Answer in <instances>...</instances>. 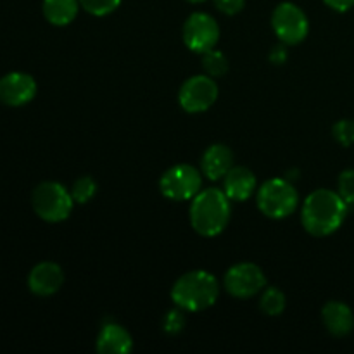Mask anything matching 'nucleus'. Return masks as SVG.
Here are the masks:
<instances>
[{"label":"nucleus","mask_w":354,"mask_h":354,"mask_svg":"<svg viewBox=\"0 0 354 354\" xmlns=\"http://www.w3.org/2000/svg\"><path fill=\"white\" fill-rule=\"evenodd\" d=\"M348 214V204L328 189H318L306 197L301 211V221L308 234L315 237H327L337 232Z\"/></svg>","instance_id":"1"},{"label":"nucleus","mask_w":354,"mask_h":354,"mask_svg":"<svg viewBox=\"0 0 354 354\" xmlns=\"http://www.w3.org/2000/svg\"><path fill=\"white\" fill-rule=\"evenodd\" d=\"M230 221V199L220 189L201 190L192 199L190 223L203 237H216Z\"/></svg>","instance_id":"2"},{"label":"nucleus","mask_w":354,"mask_h":354,"mask_svg":"<svg viewBox=\"0 0 354 354\" xmlns=\"http://www.w3.org/2000/svg\"><path fill=\"white\" fill-rule=\"evenodd\" d=\"M220 294L216 277L204 270H194L180 277L171 289V299L180 310L197 313L213 306Z\"/></svg>","instance_id":"3"},{"label":"nucleus","mask_w":354,"mask_h":354,"mask_svg":"<svg viewBox=\"0 0 354 354\" xmlns=\"http://www.w3.org/2000/svg\"><path fill=\"white\" fill-rule=\"evenodd\" d=\"M31 204L38 216L48 223H59L69 218L73 211L71 192L59 182H44L33 190Z\"/></svg>","instance_id":"4"},{"label":"nucleus","mask_w":354,"mask_h":354,"mask_svg":"<svg viewBox=\"0 0 354 354\" xmlns=\"http://www.w3.org/2000/svg\"><path fill=\"white\" fill-rule=\"evenodd\" d=\"M299 204L297 190L283 178H272L258 190V207L272 220H283L296 211Z\"/></svg>","instance_id":"5"},{"label":"nucleus","mask_w":354,"mask_h":354,"mask_svg":"<svg viewBox=\"0 0 354 354\" xmlns=\"http://www.w3.org/2000/svg\"><path fill=\"white\" fill-rule=\"evenodd\" d=\"M159 190L171 201H190L203 190V175L190 165L171 166L162 173Z\"/></svg>","instance_id":"6"},{"label":"nucleus","mask_w":354,"mask_h":354,"mask_svg":"<svg viewBox=\"0 0 354 354\" xmlns=\"http://www.w3.org/2000/svg\"><path fill=\"white\" fill-rule=\"evenodd\" d=\"M272 26L277 37L286 45H297L308 37L310 23L299 6L292 2H282L275 7L272 16Z\"/></svg>","instance_id":"7"},{"label":"nucleus","mask_w":354,"mask_h":354,"mask_svg":"<svg viewBox=\"0 0 354 354\" xmlns=\"http://www.w3.org/2000/svg\"><path fill=\"white\" fill-rule=\"evenodd\" d=\"M223 283L230 296L237 299H249L265 289L266 277L254 263H239L228 268Z\"/></svg>","instance_id":"8"},{"label":"nucleus","mask_w":354,"mask_h":354,"mask_svg":"<svg viewBox=\"0 0 354 354\" xmlns=\"http://www.w3.org/2000/svg\"><path fill=\"white\" fill-rule=\"evenodd\" d=\"M220 40V26L216 19L206 12H194L183 24V41L197 54L211 50Z\"/></svg>","instance_id":"9"},{"label":"nucleus","mask_w":354,"mask_h":354,"mask_svg":"<svg viewBox=\"0 0 354 354\" xmlns=\"http://www.w3.org/2000/svg\"><path fill=\"white\" fill-rule=\"evenodd\" d=\"M218 99V85L209 75H197L185 80L180 88V106L187 113H204Z\"/></svg>","instance_id":"10"},{"label":"nucleus","mask_w":354,"mask_h":354,"mask_svg":"<svg viewBox=\"0 0 354 354\" xmlns=\"http://www.w3.org/2000/svg\"><path fill=\"white\" fill-rule=\"evenodd\" d=\"M37 95V82L26 73L14 71L0 78V102L10 107H19L33 100Z\"/></svg>","instance_id":"11"},{"label":"nucleus","mask_w":354,"mask_h":354,"mask_svg":"<svg viewBox=\"0 0 354 354\" xmlns=\"http://www.w3.org/2000/svg\"><path fill=\"white\" fill-rule=\"evenodd\" d=\"M64 283V272L57 263H38L28 275V287L35 296L47 297L57 292Z\"/></svg>","instance_id":"12"},{"label":"nucleus","mask_w":354,"mask_h":354,"mask_svg":"<svg viewBox=\"0 0 354 354\" xmlns=\"http://www.w3.org/2000/svg\"><path fill=\"white\" fill-rule=\"evenodd\" d=\"M256 185L258 182L251 169H248L245 166H232L230 171L225 175L223 192L230 201L242 203L254 194Z\"/></svg>","instance_id":"13"},{"label":"nucleus","mask_w":354,"mask_h":354,"mask_svg":"<svg viewBox=\"0 0 354 354\" xmlns=\"http://www.w3.org/2000/svg\"><path fill=\"white\" fill-rule=\"evenodd\" d=\"M325 328L335 337H344L354 328V315L348 304L341 301H328L322 310Z\"/></svg>","instance_id":"14"},{"label":"nucleus","mask_w":354,"mask_h":354,"mask_svg":"<svg viewBox=\"0 0 354 354\" xmlns=\"http://www.w3.org/2000/svg\"><path fill=\"white\" fill-rule=\"evenodd\" d=\"M95 348L100 354H127L133 349V341L127 328L118 324H107L97 335Z\"/></svg>","instance_id":"15"},{"label":"nucleus","mask_w":354,"mask_h":354,"mask_svg":"<svg viewBox=\"0 0 354 354\" xmlns=\"http://www.w3.org/2000/svg\"><path fill=\"white\" fill-rule=\"evenodd\" d=\"M234 166V152L230 147L223 144H214L204 152L203 161H201V168L203 173L209 180H220L225 178L230 168Z\"/></svg>","instance_id":"16"},{"label":"nucleus","mask_w":354,"mask_h":354,"mask_svg":"<svg viewBox=\"0 0 354 354\" xmlns=\"http://www.w3.org/2000/svg\"><path fill=\"white\" fill-rule=\"evenodd\" d=\"M80 9V0H44L45 19L54 26H66L73 23Z\"/></svg>","instance_id":"17"},{"label":"nucleus","mask_w":354,"mask_h":354,"mask_svg":"<svg viewBox=\"0 0 354 354\" xmlns=\"http://www.w3.org/2000/svg\"><path fill=\"white\" fill-rule=\"evenodd\" d=\"M286 294L282 292L277 287H268V289L263 292L261 301H259V306H261L263 313H266L268 317H279L286 310Z\"/></svg>","instance_id":"18"},{"label":"nucleus","mask_w":354,"mask_h":354,"mask_svg":"<svg viewBox=\"0 0 354 354\" xmlns=\"http://www.w3.org/2000/svg\"><path fill=\"white\" fill-rule=\"evenodd\" d=\"M203 68L209 76H223L228 71V59L221 50L211 48L203 54Z\"/></svg>","instance_id":"19"},{"label":"nucleus","mask_w":354,"mask_h":354,"mask_svg":"<svg viewBox=\"0 0 354 354\" xmlns=\"http://www.w3.org/2000/svg\"><path fill=\"white\" fill-rule=\"evenodd\" d=\"M97 194V183L92 176H82L75 182L71 189V196L75 203L86 204Z\"/></svg>","instance_id":"20"},{"label":"nucleus","mask_w":354,"mask_h":354,"mask_svg":"<svg viewBox=\"0 0 354 354\" xmlns=\"http://www.w3.org/2000/svg\"><path fill=\"white\" fill-rule=\"evenodd\" d=\"M121 0H80V6L92 16H107L120 7Z\"/></svg>","instance_id":"21"},{"label":"nucleus","mask_w":354,"mask_h":354,"mask_svg":"<svg viewBox=\"0 0 354 354\" xmlns=\"http://www.w3.org/2000/svg\"><path fill=\"white\" fill-rule=\"evenodd\" d=\"M332 135L335 140L344 147L354 144V120H341L332 128Z\"/></svg>","instance_id":"22"},{"label":"nucleus","mask_w":354,"mask_h":354,"mask_svg":"<svg viewBox=\"0 0 354 354\" xmlns=\"http://www.w3.org/2000/svg\"><path fill=\"white\" fill-rule=\"evenodd\" d=\"M337 189L339 196L346 201L348 206L354 204V169H346L339 175Z\"/></svg>","instance_id":"23"},{"label":"nucleus","mask_w":354,"mask_h":354,"mask_svg":"<svg viewBox=\"0 0 354 354\" xmlns=\"http://www.w3.org/2000/svg\"><path fill=\"white\" fill-rule=\"evenodd\" d=\"M183 327H185V315H183V310L176 306V310H171L165 317L162 328H165L166 334L178 335L183 330Z\"/></svg>","instance_id":"24"},{"label":"nucleus","mask_w":354,"mask_h":354,"mask_svg":"<svg viewBox=\"0 0 354 354\" xmlns=\"http://www.w3.org/2000/svg\"><path fill=\"white\" fill-rule=\"evenodd\" d=\"M214 6L220 12L227 14V16H235L244 9L245 0H214Z\"/></svg>","instance_id":"25"},{"label":"nucleus","mask_w":354,"mask_h":354,"mask_svg":"<svg viewBox=\"0 0 354 354\" xmlns=\"http://www.w3.org/2000/svg\"><path fill=\"white\" fill-rule=\"evenodd\" d=\"M324 2L337 12H348L354 7V0H324Z\"/></svg>","instance_id":"26"},{"label":"nucleus","mask_w":354,"mask_h":354,"mask_svg":"<svg viewBox=\"0 0 354 354\" xmlns=\"http://www.w3.org/2000/svg\"><path fill=\"white\" fill-rule=\"evenodd\" d=\"M286 59H287L286 47H275L272 50V54H270V61H272L273 64H283Z\"/></svg>","instance_id":"27"},{"label":"nucleus","mask_w":354,"mask_h":354,"mask_svg":"<svg viewBox=\"0 0 354 354\" xmlns=\"http://www.w3.org/2000/svg\"><path fill=\"white\" fill-rule=\"evenodd\" d=\"M187 2H190V3H201V2H206V0H187Z\"/></svg>","instance_id":"28"}]
</instances>
